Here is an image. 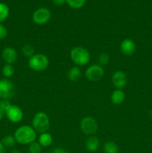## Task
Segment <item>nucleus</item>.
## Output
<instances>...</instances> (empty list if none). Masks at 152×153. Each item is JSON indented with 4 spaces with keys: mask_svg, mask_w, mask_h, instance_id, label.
Instances as JSON below:
<instances>
[{
    "mask_svg": "<svg viewBox=\"0 0 152 153\" xmlns=\"http://www.w3.org/2000/svg\"><path fill=\"white\" fill-rule=\"evenodd\" d=\"M14 138L20 144H28L34 142L36 132L34 129L28 126H23L16 129L14 133Z\"/></svg>",
    "mask_w": 152,
    "mask_h": 153,
    "instance_id": "nucleus-1",
    "label": "nucleus"
},
{
    "mask_svg": "<svg viewBox=\"0 0 152 153\" xmlns=\"http://www.w3.org/2000/svg\"><path fill=\"white\" fill-rule=\"evenodd\" d=\"M32 126L34 129L37 132L45 133L49 128V117L43 112L36 114L32 120Z\"/></svg>",
    "mask_w": 152,
    "mask_h": 153,
    "instance_id": "nucleus-2",
    "label": "nucleus"
},
{
    "mask_svg": "<svg viewBox=\"0 0 152 153\" xmlns=\"http://www.w3.org/2000/svg\"><path fill=\"white\" fill-rule=\"evenodd\" d=\"M71 58L77 65H86L90 59V55L86 49L83 47H75L71 51Z\"/></svg>",
    "mask_w": 152,
    "mask_h": 153,
    "instance_id": "nucleus-3",
    "label": "nucleus"
},
{
    "mask_svg": "<svg viewBox=\"0 0 152 153\" xmlns=\"http://www.w3.org/2000/svg\"><path fill=\"white\" fill-rule=\"evenodd\" d=\"M49 63V59L46 55L37 54L30 58L28 65L34 71H43L47 68Z\"/></svg>",
    "mask_w": 152,
    "mask_h": 153,
    "instance_id": "nucleus-4",
    "label": "nucleus"
},
{
    "mask_svg": "<svg viewBox=\"0 0 152 153\" xmlns=\"http://www.w3.org/2000/svg\"><path fill=\"white\" fill-rule=\"evenodd\" d=\"M15 94L14 85L7 79L0 80V100H9Z\"/></svg>",
    "mask_w": 152,
    "mask_h": 153,
    "instance_id": "nucleus-5",
    "label": "nucleus"
},
{
    "mask_svg": "<svg viewBox=\"0 0 152 153\" xmlns=\"http://www.w3.org/2000/svg\"><path fill=\"white\" fill-rule=\"evenodd\" d=\"M51 18V12L46 7H40L34 12L32 16L33 21L38 25L46 23Z\"/></svg>",
    "mask_w": 152,
    "mask_h": 153,
    "instance_id": "nucleus-6",
    "label": "nucleus"
},
{
    "mask_svg": "<svg viewBox=\"0 0 152 153\" xmlns=\"http://www.w3.org/2000/svg\"><path fill=\"white\" fill-rule=\"evenodd\" d=\"M80 128L85 134H92L96 132L98 129V124L92 117H86L81 120Z\"/></svg>",
    "mask_w": 152,
    "mask_h": 153,
    "instance_id": "nucleus-7",
    "label": "nucleus"
},
{
    "mask_svg": "<svg viewBox=\"0 0 152 153\" xmlns=\"http://www.w3.org/2000/svg\"><path fill=\"white\" fill-rule=\"evenodd\" d=\"M104 76V70L100 65H92L87 68L86 71V76L89 80L96 82L100 80Z\"/></svg>",
    "mask_w": 152,
    "mask_h": 153,
    "instance_id": "nucleus-8",
    "label": "nucleus"
},
{
    "mask_svg": "<svg viewBox=\"0 0 152 153\" xmlns=\"http://www.w3.org/2000/svg\"><path fill=\"white\" fill-rule=\"evenodd\" d=\"M7 119L12 123H19L23 117V113L19 107L11 105L5 111Z\"/></svg>",
    "mask_w": 152,
    "mask_h": 153,
    "instance_id": "nucleus-9",
    "label": "nucleus"
},
{
    "mask_svg": "<svg viewBox=\"0 0 152 153\" xmlns=\"http://www.w3.org/2000/svg\"><path fill=\"white\" fill-rule=\"evenodd\" d=\"M112 82L115 87L122 89L127 84V76L124 72L121 70H117L112 76Z\"/></svg>",
    "mask_w": 152,
    "mask_h": 153,
    "instance_id": "nucleus-10",
    "label": "nucleus"
},
{
    "mask_svg": "<svg viewBox=\"0 0 152 153\" xmlns=\"http://www.w3.org/2000/svg\"><path fill=\"white\" fill-rule=\"evenodd\" d=\"M1 56L7 64H13L17 60V53L16 50L11 47H6L3 49Z\"/></svg>",
    "mask_w": 152,
    "mask_h": 153,
    "instance_id": "nucleus-11",
    "label": "nucleus"
},
{
    "mask_svg": "<svg viewBox=\"0 0 152 153\" xmlns=\"http://www.w3.org/2000/svg\"><path fill=\"white\" fill-rule=\"evenodd\" d=\"M121 51L125 55H131L135 52L136 44L131 39H125L121 43Z\"/></svg>",
    "mask_w": 152,
    "mask_h": 153,
    "instance_id": "nucleus-12",
    "label": "nucleus"
},
{
    "mask_svg": "<svg viewBox=\"0 0 152 153\" xmlns=\"http://www.w3.org/2000/svg\"><path fill=\"white\" fill-rule=\"evenodd\" d=\"M99 146V140L95 137H89L86 141V148L90 152H95Z\"/></svg>",
    "mask_w": 152,
    "mask_h": 153,
    "instance_id": "nucleus-13",
    "label": "nucleus"
},
{
    "mask_svg": "<svg viewBox=\"0 0 152 153\" xmlns=\"http://www.w3.org/2000/svg\"><path fill=\"white\" fill-rule=\"evenodd\" d=\"M52 143V137L49 133H42L39 137V143L42 146H49Z\"/></svg>",
    "mask_w": 152,
    "mask_h": 153,
    "instance_id": "nucleus-14",
    "label": "nucleus"
},
{
    "mask_svg": "<svg viewBox=\"0 0 152 153\" xmlns=\"http://www.w3.org/2000/svg\"><path fill=\"white\" fill-rule=\"evenodd\" d=\"M125 100V93L121 90H116L112 94L111 100L114 104H120Z\"/></svg>",
    "mask_w": 152,
    "mask_h": 153,
    "instance_id": "nucleus-15",
    "label": "nucleus"
},
{
    "mask_svg": "<svg viewBox=\"0 0 152 153\" xmlns=\"http://www.w3.org/2000/svg\"><path fill=\"white\" fill-rule=\"evenodd\" d=\"M104 153H118L119 152V147L117 145L112 141H108L104 145Z\"/></svg>",
    "mask_w": 152,
    "mask_h": 153,
    "instance_id": "nucleus-16",
    "label": "nucleus"
},
{
    "mask_svg": "<svg viewBox=\"0 0 152 153\" xmlns=\"http://www.w3.org/2000/svg\"><path fill=\"white\" fill-rule=\"evenodd\" d=\"M80 76H81V73H80V69L76 67H72L69 71L68 73L69 79V80L72 81V82H75V81L78 80L80 79Z\"/></svg>",
    "mask_w": 152,
    "mask_h": 153,
    "instance_id": "nucleus-17",
    "label": "nucleus"
},
{
    "mask_svg": "<svg viewBox=\"0 0 152 153\" xmlns=\"http://www.w3.org/2000/svg\"><path fill=\"white\" fill-rule=\"evenodd\" d=\"M9 15V7L6 4L0 2V22L5 20Z\"/></svg>",
    "mask_w": 152,
    "mask_h": 153,
    "instance_id": "nucleus-18",
    "label": "nucleus"
},
{
    "mask_svg": "<svg viewBox=\"0 0 152 153\" xmlns=\"http://www.w3.org/2000/svg\"><path fill=\"white\" fill-rule=\"evenodd\" d=\"M1 143L6 147H13L16 143V140L14 138V136L6 135L5 137H3Z\"/></svg>",
    "mask_w": 152,
    "mask_h": 153,
    "instance_id": "nucleus-19",
    "label": "nucleus"
},
{
    "mask_svg": "<svg viewBox=\"0 0 152 153\" xmlns=\"http://www.w3.org/2000/svg\"><path fill=\"white\" fill-rule=\"evenodd\" d=\"M66 1L72 8L78 9L84 5L86 0H66Z\"/></svg>",
    "mask_w": 152,
    "mask_h": 153,
    "instance_id": "nucleus-20",
    "label": "nucleus"
},
{
    "mask_svg": "<svg viewBox=\"0 0 152 153\" xmlns=\"http://www.w3.org/2000/svg\"><path fill=\"white\" fill-rule=\"evenodd\" d=\"M14 73V68L11 64H6L2 68V74L4 77H11Z\"/></svg>",
    "mask_w": 152,
    "mask_h": 153,
    "instance_id": "nucleus-21",
    "label": "nucleus"
},
{
    "mask_svg": "<svg viewBox=\"0 0 152 153\" xmlns=\"http://www.w3.org/2000/svg\"><path fill=\"white\" fill-rule=\"evenodd\" d=\"M28 151H29L30 153H41V145L35 141L33 142V143H30Z\"/></svg>",
    "mask_w": 152,
    "mask_h": 153,
    "instance_id": "nucleus-22",
    "label": "nucleus"
},
{
    "mask_svg": "<svg viewBox=\"0 0 152 153\" xmlns=\"http://www.w3.org/2000/svg\"><path fill=\"white\" fill-rule=\"evenodd\" d=\"M22 52L26 57H32L34 54V49L31 45H25L22 49Z\"/></svg>",
    "mask_w": 152,
    "mask_h": 153,
    "instance_id": "nucleus-23",
    "label": "nucleus"
},
{
    "mask_svg": "<svg viewBox=\"0 0 152 153\" xmlns=\"http://www.w3.org/2000/svg\"><path fill=\"white\" fill-rule=\"evenodd\" d=\"M109 59H110V58H109V56L107 54L102 53L99 56L98 61H99L101 65H106V64H107V63L109 62Z\"/></svg>",
    "mask_w": 152,
    "mask_h": 153,
    "instance_id": "nucleus-24",
    "label": "nucleus"
},
{
    "mask_svg": "<svg viewBox=\"0 0 152 153\" xmlns=\"http://www.w3.org/2000/svg\"><path fill=\"white\" fill-rule=\"evenodd\" d=\"M7 35V31L4 25L0 23V40H3Z\"/></svg>",
    "mask_w": 152,
    "mask_h": 153,
    "instance_id": "nucleus-25",
    "label": "nucleus"
},
{
    "mask_svg": "<svg viewBox=\"0 0 152 153\" xmlns=\"http://www.w3.org/2000/svg\"><path fill=\"white\" fill-rule=\"evenodd\" d=\"M10 105H11V104H10V102L8 100H2L0 101V107H1L4 111H6Z\"/></svg>",
    "mask_w": 152,
    "mask_h": 153,
    "instance_id": "nucleus-26",
    "label": "nucleus"
},
{
    "mask_svg": "<svg viewBox=\"0 0 152 153\" xmlns=\"http://www.w3.org/2000/svg\"><path fill=\"white\" fill-rule=\"evenodd\" d=\"M56 5H62L66 0H52Z\"/></svg>",
    "mask_w": 152,
    "mask_h": 153,
    "instance_id": "nucleus-27",
    "label": "nucleus"
},
{
    "mask_svg": "<svg viewBox=\"0 0 152 153\" xmlns=\"http://www.w3.org/2000/svg\"><path fill=\"white\" fill-rule=\"evenodd\" d=\"M54 153H69V152L64 150V149H62V148H57V149H55V151H54Z\"/></svg>",
    "mask_w": 152,
    "mask_h": 153,
    "instance_id": "nucleus-28",
    "label": "nucleus"
},
{
    "mask_svg": "<svg viewBox=\"0 0 152 153\" xmlns=\"http://www.w3.org/2000/svg\"><path fill=\"white\" fill-rule=\"evenodd\" d=\"M4 114H5V111H4L3 110L1 107H0V121L3 119Z\"/></svg>",
    "mask_w": 152,
    "mask_h": 153,
    "instance_id": "nucleus-29",
    "label": "nucleus"
},
{
    "mask_svg": "<svg viewBox=\"0 0 152 153\" xmlns=\"http://www.w3.org/2000/svg\"><path fill=\"white\" fill-rule=\"evenodd\" d=\"M0 153H6L4 146L2 144L1 141H0Z\"/></svg>",
    "mask_w": 152,
    "mask_h": 153,
    "instance_id": "nucleus-30",
    "label": "nucleus"
},
{
    "mask_svg": "<svg viewBox=\"0 0 152 153\" xmlns=\"http://www.w3.org/2000/svg\"><path fill=\"white\" fill-rule=\"evenodd\" d=\"M11 153H20V152H19V151L17 150V149H13Z\"/></svg>",
    "mask_w": 152,
    "mask_h": 153,
    "instance_id": "nucleus-31",
    "label": "nucleus"
},
{
    "mask_svg": "<svg viewBox=\"0 0 152 153\" xmlns=\"http://www.w3.org/2000/svg\"><path fill=\"white\" fill-rule=\"evenodd\" d=\"M50 153H54V152H50Z\"/></svg>",
    "mask_w": 152,
    "mask_h": 153,
    "instance_id": "nucleus-32",
    "label": "nucleus"
}]
</instances>
